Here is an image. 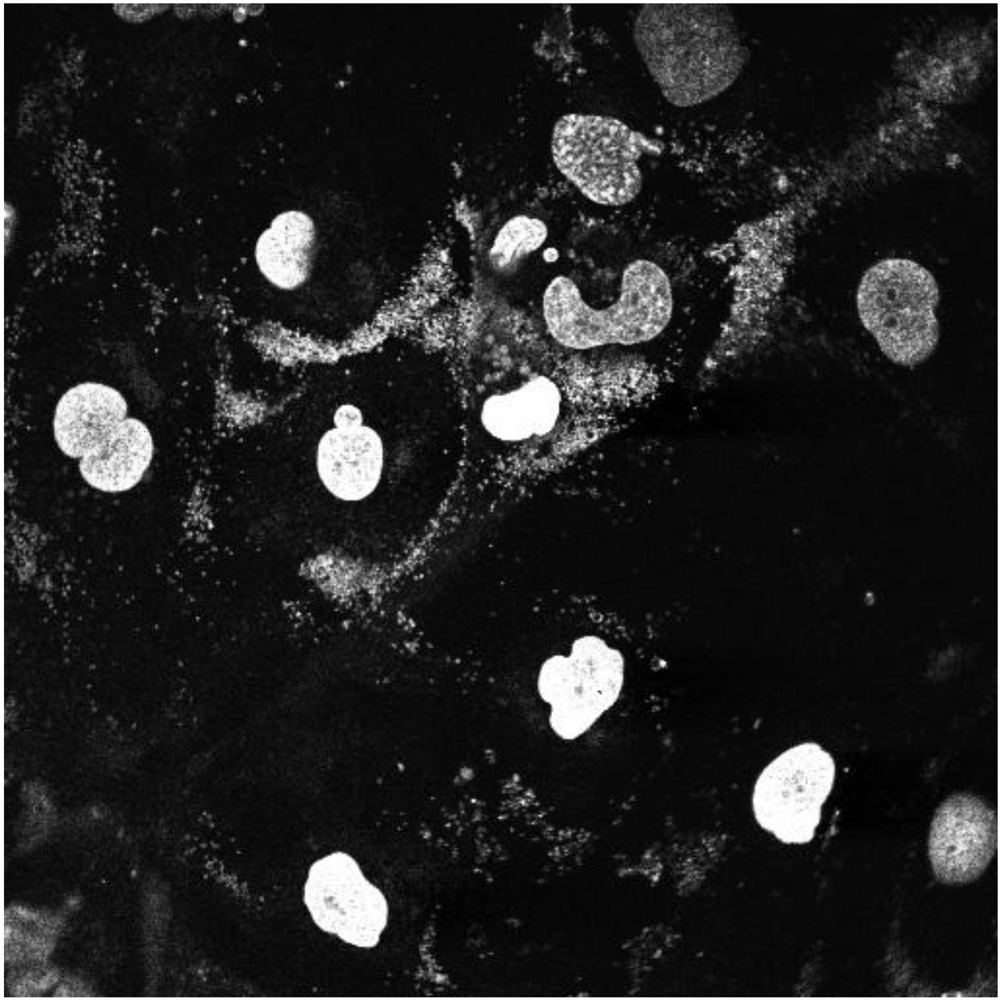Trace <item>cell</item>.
<instances>
[{"mask_svg": "<svg viewBox=\"0 0 1004 1000\" xmlns=\"http://www.w3.org/2000/svg\"><path fill=\"white\" fill-rule=\"evenodd\" d=\"M462 446L463 442L430 444V436H397L375 419L370 407L344 396L328 404L311 425L303 448V475L327 507L359 516L358 510L374 509V504L379 508V500L390 501L387 493L398 492L406 479L414 484L410 476L422 475V461L430 463L422 457L461 458V453L430 448Z\"/></svg>", "mask_w": 1004, "mask_h": 1000, "instance_id": "obj_1", "label": "cell"}, {"mask_svg": "<svg viewBox=\"0 0 1004 1000\" xmlns=\"http://www.w3.org/2000/svg\"><path fill=\"white\" fill-rule=\"evenodd\" d=\"M635 48L667 102L690 108L740 77L749 49L729 5L648 3L633 22Z\"/></svg>", "mask_w": 1004, "mask_h": 1000, "instance_id": "obj_2", "label": "cell"}, {"mask_svg": "<svg viewBox=\"0 0 1004 1000\" xmlns=\"http://www.w3.org/2000/svg\"><path fill=\"white\" fill-rule=\"evenodd\" d=\"M619 284L613 302L594 307L574 280L553 278L542 297V315L552 338L574 350L637 346L658 338L675 309L668 273L651 259L636 258L623 268Z\"/></svg>", "mask_w": 1004, "mask_h": 1000, "instance_id": "obj_3", "label": "cell"}, {"mask_svg": "<svg viewBox=\"0 0 1004 1000\" xmlns=\"http://www.w3.org/2000/svg\"><path fill=\"white\" fill-rule=\"evenodd\" d=\"M940 301L934 275L920 263L882 259L862 275L856 292L859 320L892 363L913 368L935 351Z\"/></svg>", "mask_w": 1004, "mask_h": 1000, "instance_id": "obj_4", "label": "cell"}, {"mask_svg": "<svg viewBox=\"0 0 1004 1000\" xmlns=\"http://www.w3.org/2000/svg\"><path fill=\"white\" fill-rule=\"evenodd\" d=\"M552 155L557 168L589 200L624 206L640 194V161L662 152V144L622 121L601 115L568 114L555 124Z\"/></svg>", "mask_w": 1004, "mask_h": 1000, "instance_id": "obj_5", "label": "cell"}, {"mask_svg": "<svg viewBox=\"0 0 1004 1000\" xmlns=\"http://www.w3.org/2000/svg\"><path fill=\"white\" fill-rule=\"evenodd\" d=\"M835 762L815 742L792 746L763 768L752 792L757 824L784 844H806L832 791Z\"/></svg>", "mask_w": 1004, "mask_h": 1000, "instance_id": "obj_6", "label": "cell"}, {"mask_svg": "<svg viewBox=\"0 0 1004 1000\" xmlns=\"http://www.w3.org/2000/svg\"><path fill=\"white\" fill-rule=\"evenodd\" d=\"M625 661L603 639L586 635L575 640L568 657L544 662L538 688L552 706V728L565 739L585 733L618 700Z\"/></svg>", "mask_w": 1004, "mask_h": 1000, "instance_id": "obj_7", "label": "cell"}, {"mask_svg": "<svg viewBox=\"0 0 1004 1000\" xmlns=\"http://www.w3.org/2000/svg\"><path fill=\"white\" fill-rule=\"evenodd\" d=\"M304 902L322 930L358 947L376 946L387 924L384 895L344 852L331 853L313 863Z\"/></svg>", "mask_w": 1004, "mask_h": 1000, "instance_id": "obj_8", "label": "cell"}, {"mask_svg": "<svg viewBox=\"0 0 1004 1000\" xmlns=\"http://www.w3.org/2000/svg\"><path fill=\"white\" fill-rule=\"evenodd\" d=\"M997 847L996 814L970 793L949 796L936 809L928 839L935 878L947 885L978 879Z\"/></svg>", "mask_w": 1004, "mask_h": 1000, "instance_id": "obj_9", "label": "cell"}, {"mask_svg": "<svg viewBox=\"0 0 1004 1000\" xmlns=\"http://www.w3.org/2000/svg\"><path fill=\"white\" fill-rule=\"evenodd\" d=\"M128 405L115 388L99 382H83L59 399L53 432L60 450L69 457H83L126 419Z\"/></svg>", "mask_w": 1004, "mask_h": 1000, "instance_id": "obj_10", "label": "cell"}, {"mask_svg": "<svg viewBox=\"0 0 1004 1000\" xmlns=\"http://www.w3.org/2000/svg\"><path fill=\"white\" fill-rule=\"evenodd\" d=\"M154 452L148 427L139 419L126 418L79 462L83 479L109 493L134 487L148 469Z\"/></svg>", "mask_w": 1004, "mask_h": 1000, "instance_id": "obj_11", "label": "cell"}, {"mask_svg": "<svg viewBox=\"0 0 1004 1000\" xmlns=\"http://www.w3.org/2000/svg\"><path fill=\"white\" fill-rule=\"evenodd\" d=\"M315 246L312 219L301 211L283 212L258 238L256 264L272 285L293 290L310 276Z\"/></svg>", "mask_w": 1004, "mask_h": 1000, "instance_id": "obj_12", "label": "cell"}, {"mask_svg": "<svg viewBox=\"0 0 1004 1000\" xmlns=\"http://www.w3.org/2000/svg\"><path fill=\"white\" fill-rule=\"evenodd\" d=\"M560 407V392L545 376H536L512 391L490 396L483 419L498 432L518 435L550 426Z\"/></svg>", "mask_w": 1004, "mask_h": 1000, "instance_id": "obj_13", "label": "cell"}, {"mask_svg": "<svg viewBox=\"0 0 1004 1000\" xmlns=\"http://www.w3.org/2000/svg\"><path fill=\"white\" fill-rule=\"evenodd\" d=\"M547 228L539 219L517 216L499 231L491 249V257L499 267L511 265L515 259L536 250L545 241Z\"/></svg>", "mask_w": 1004, "mask_h": 1000, "instance_id": "obj_14", "label": "cell"}]
</instances>
